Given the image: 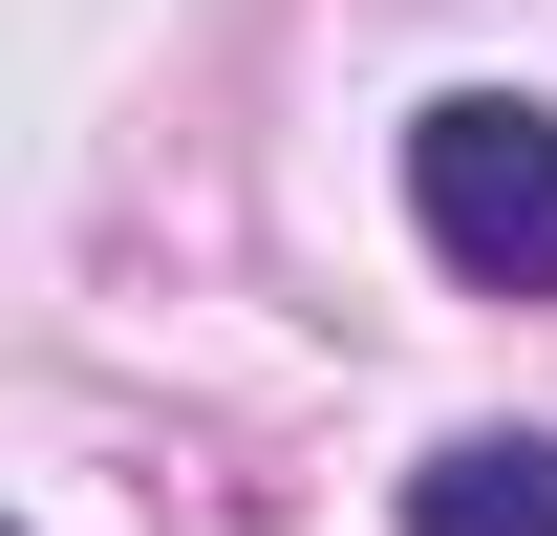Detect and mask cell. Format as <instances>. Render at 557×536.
<instances>
[{"instance_id": "6da1fadb", "label": "cell", "mask_w": 557, "mask_h": 536, "mask_svg": "<svg viewBox=\"0 0 557 536\" xmlns=\"http://www.w3.org/2000/svg\"><path fill=\"white\" fill-rule=\"evenodd\" d=\"M408 215L429 258L493 279V301H557V108H515V86H450L408 130Z\"/></svg>"}, {"instance_id": "7a4b0ae2", "label": "cell", "mask_w": 557, "mask_h": 536, "mask_svg": "<svg viewBox=\"0 0 557 536\" xmlns=\"http://www.w3.org/2000/svg\"><path fill=\"white\" fill-rule=\"evenodd\" d=\"M408 536H557V429H450L408 472Z\"/></svg>"}]
</instances>
